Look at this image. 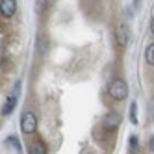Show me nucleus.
Returning <instances> with one entry per match:
<instances>
[{
    "mask_svg": "<svg viewBox=\"0 0 154 154\" xmlns=\"http://www.w3.org/2000/svg\"><path fill=\"white\" fill-rule=\"evenodd\" d=\"M108 95L113 98V100H125L128 97V85L123 78H115L108 87Z\"/></svg>",
    "mask_w": 154,
    "mask_h": 154,
    "instance_id": "f257e3e1",
    "label": "nucleus"
},
{
    "mask_svg": "<svg viewBox=\"0 0 154 154\" xmlns=\"http://www.w3.org/2000/svg\"><path fill=\"white\" fill-rule=\"evenodd\" d=\"M20 130L24 132V134H34L37 130V117L34 112H26L20 119Z\"/></svg>",
    "mask_w": 154,
    "mask_h": 154,
    "instance_id": "f03ea898",
    "label": "nucleus"
},
{
    "mask_svg": "<svg viewBox=\"0 0 154 154\" xmlns=\"http://www.w3.org/2000/svg\"><path fill=\"white\" fill-rule=\"evenodd\" d=\"M17 11V2L15 0H0V15L6 19H11Z\"/></svg>",
    "mask_w": 154,
    "mask_h": 154,
    "instance_id": "7ed1b4c3",
    "label": "nucleus"
},
{
    "mask_svg": "<svg viewBox=\"0 0 154 154\" xmlns=\"http://www.w3.org/2000/svg\"><path fill=\"white\" fill-rule=\"evenodd\" d=\"M17 98H19V85L13 89V93L8 97V100H6V104H4V108H2V113L4 115H9L15 109V106H17Z\"/></svg>",
    "mask_w": 154,
    "mask_h": 154,
    "instance_id": "20e7f679",
    "label": "nucleus"
},
{
    "mask_svg": "<svg viewBox=\"0 0 154 154\" xmlns=\"http://www.w3.org/2000/svg\"><path fill=\"white\" fill-rule=\"evenodd\" d=\"M115 41H117L119 47H126V45H128V41H130V32H128L126 26H117V30H115Z\"/></svg>",
    "mask_w": 154,
    "mask_h": 154,
    "instance_id": "39448f33",
    "label": "nucleus"
},
{
    "mask_svg": "<svg viewBox=\"0 0 154 154\" xmlns=\"http://www.w3.org/2000/svg\"><path fill=\"white\" fill-rule=\"evenodd\" d=\"M121 125V115L119 113H108L104 117V128L109 130V132H115Z\"/></svg>",
    "mask_w": 154,
    "mask_h": 154,
    "instance_id": "423d86ee",
    "label": "nucleus"
},
{
    "mask_svg": "<svg viewBox=\"0 0 154 154\" xmlns=\"http://www.w3.org/2000/svg\"><path fill=\"white\" fill-rule=\"evenodd\" d=\"M6 147H9L13 152H23V147H20V143H19V139L15 136H9L6 139Z\"/></svg>",
    "mask_w": 154,
    "mask_h": 154,
    "instance_id": "0eeeda50",
    "label": "nucleus"
},
{
    "mask_svg": "<svg viewBox=\"0 0 154 154\" xmlns=\"http://www.w3.org/2000/svg\"><path fill=\"white\" fill-rule=\"evenodd\" d=\"M28 152L30 154H47V149L43 143H30L28 145Z\"/></svg>",
    "mask_w": 154,
    "mask_h": 154,
    "instance_id": "6e6552de",
    "label": "nucleus"
},
{
    "mask_svg": "<svg viewBox=\"0 0 154 154\" xmlns=\"http://www.w3.org/2000/svg\"><path fill=\"white\" fill-rule=\"evenodd\" d=\"M145 60H147L149 65H154V45H152V43L145 48Z\"/></svg>",
    "mask_w": 154,
    "mask_h": 154,
    "instance_id": "1a4fd4ad",
    "label": "nucleus"
},
{
    "mask_svg": "<svg viewBox=\"0 0 154 154\" xmlns=\"http://www.w3.org/2000/svg\"><path fill=\"white\" fill-rule=\"evenodd\" d=\"M130 123H132V125L137 123V104H136V102L130 104Z\"/></svg>",
    "mask_w": 154,
    "mask_h": 154,
    "instance_id": "9d476101",
    "label": "nucleus"
},
{
    "mask_svg": "<svg viewBox=\"0 0 154 154\" xmlns=\"http://www.w3.org/2000/svg\"><path fill=\"white\" fill-rule=\"evenodd\" d=\"M47 8H48V0H37V4H35V11L37 13H45Z\"/></svg>",
    "mask_w": 154,
    "mask_h": 154,
    "instance_id": "9b49d317",
    "label": "nucleus"
},
{
    "mask_svg": "<svg viewBox=\"0 0 154 154\" xmlns=\"http://www.w3.org/2000/svg\"><path fill=\"white\" fill-rule=\"evenodd\" d=\"M137 149V136H130V141H128V152H136Z\"/></svg>",
    "mask_w": 154,
    "mask_h": 154,
    "instance_id": "f8f14e48",
    "label": "nucleus"
}]
</instances>
